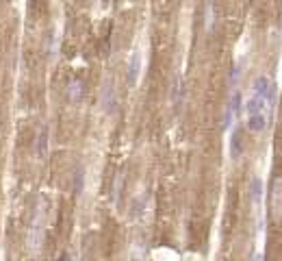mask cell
I'll use <instances>...</instances> for the list:
<instances>
[{
  "instance_id": "cell-6",
  "label": "cell",
  "mask_w": 282,
  "mask_h": 261,
  "mask_svg": "<svg viewBox=\"0 0 282 261\" xmlns=\"http://www.w3.org/2000/svg\"><path fill=\"white\" fill-rule=\"evenodd\" d=\"M67 87H70V90H67V94H70L72 100H78V98H80V92H83V90H80V83H78V80H74V83L67 85Z\"/></svg>"
},
{
  "instance_id": "cell-9",
  "label": "cell",
  "mask_w": 282,
  "mask_h": 261,
  "mask_svg": "<svg viewBox=\"0 0 282 261\" xmlns=\"http://www.w3.org/2000/svg\"><path fill=\"white\" fill-rule=\"evenodd\" d=\"M213 26V4H206V28Z\"/></svg>"
},
{
  "instance_id": "cell-1",
  "label": "cell",
  "mask_w": 282,
  "mask_h": 261,
  "mask_svg": "<svg viewBox=\"0 0 282 261\" xmlns=\"http://www.w3.org/2000/svg\"><path fill=\"white\" fill-rule=\"evenodd\" d=\"M269 209H272V220H282V176H274L272 190H269Z\"/></svg>"
},
{
  "instance_id": "cell-8",
  "label": "cell",
  "mask_w": 282,
  "mask_h": 261,
  "mask_svg": "<svg viewBox=\"0 0 282 261\" xmlns=\"http://www.w3.org/2000/svg\"><path fill=\"white\" fill-rule=\"evenodd\" d=\"M39 144H41V148H39V154L41 157H46V144H48V130L43 128L41 130V138H39Z\"/></svg>"
},
{
  "instance_id": "cell-5",
  "label": "cell",
  "mask_w": 282,
  "mask_h": 261,
  "mask_svg": "<svg viewBox=\"0 0 282 261\" xmlns=\"http://www.w3.org/2000/svg\"><path fill=\"white\" fill-rule=\"evenodd\" d=\"M113 104H115V96H113V85L106 83L102 90V109L113 111Z\"/></svg>"
},
{
  "instance_id": "cell-2",
  "label": "cell",
  "mask_w": 282,
  "mask_h": 261,
  "mask_svg": "<svg viewBox=\"0 0 282 261\" xmlns=\"http://www.w3.org/2000/svg\"><path fill=\"white\" fill-rule=\"evenodd\" d=\"M239 107H241V94L235 90V92H233V98H230V102H228V109H226V118H224L226 128L233 126L235 118H237V114H239Z\"/></svg>"
},
{
  "instance_id": "cell-7",
  "label": "cell",
  "mask_w": 282,
  "mask_h": 261,
  "mask_svg": "<svg viewBox=\"0 0 282 261\" xmlns=\"http://www.w3.org/2000/svg\"><path fill=\"white\" fill-rule=\"evenodd\" d=\"M239 133L233 135V144H230V150H233V157H239L241 154V142H239Z\"/></svg>"
},
{
  "instance_id": "cell-11",
  "label": "cell",
  "mask_w": 282,
  "mask_h": 261,
  "mask_svg": "<svg viewBox=\"0 0 282 261\" xmlns=\"http://www.w3.org/2000/svg\"><path fill=\"white\" fill-rule=\"evenodd\" d=\"M254 261H263V257H261V254H256V257H254Z\"/></svg>"
},
{
  "instance_id": "cell-3",
  "label": "cell",
  "mask_w": 282,
  "mask_h": 261,
  "mask_svg": "<svg viewBox=\"0 0 282 261\" xmlns=\"http://www.w3.org/2000/svg\"><path fill=\"white\" fill-rule=\"evenodd\" d=\"M250 196H252V202L259 207L261 200H263V181H261V176H252V181H250Z\"/></svg>"
},
{
  "instance_id": "cell-4",
  "label": "cell",
  "mask_w": 282,
  "mask_h": 261,
  "mask_svg": "<svg viewBox=\"0 0 282 261\" xmlns=\"http://www.w3.org/2000/svg\"><path fill=\"white\" fill-rule=\"evenodd\" d=\"M139 68H141V57H139V52H133L130 54V61H128V80H130V85H135L137 74H139Z\"/></svg>"
},
{
  "instance_id": "cell-10",
  "label": "cell",
  "mask_w": 282,
  "mask_h": 261,
  "mask_svg": "<svg viewBox=\"0 0 282 261\" xmlns=\"http://www.w3.org/2000/svg\"><path fill=\"white\" fill-rule=\"evenodd\" d=\"M59 261H67V254H61V257H59Z\"/></svg>"
}]
</instances>
